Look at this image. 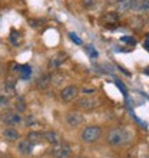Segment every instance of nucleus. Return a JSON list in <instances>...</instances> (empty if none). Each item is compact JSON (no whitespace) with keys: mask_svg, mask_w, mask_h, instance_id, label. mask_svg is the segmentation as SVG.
Here are the masks:
<instances>
[{"mask_svg":"<svg viewBox=\"0 0 149 158\" xmlns=\"http://www.w3.org/2000/svg\"><path fill=\"white\" fill-rule=\"evenodd\" d=\"M131 138H132V134L126 128H113L106 135V141L111 145H123L131 141Z\"/></svg>","mask_w":149,"mask_h":158,"instance_id":"1","label":"nucleus"},{"mask_svg":"<svg viewBox=\"0 0 149 158\" xmlns=\"http://www.w3.org/2000/svg\"><path fill=\"white\" fill-rule=\"evenodd\" d=\"M102 135V128L98 127V125H91V127H86V128L82 131V138L83 142H87V144H92V142L98 141Z\"/></svg>","mask_w":149,"mask_h":158,"instance_id":"2","label":"nucleus"},{"mask_svg":"<svg viewBox=\"0 0 149 158\" xmlns=\"http://www.w3.org/2000/svg\"><path fill=\"white\" fill-rule=\"evenodd\" d=\"M72 155V147L67 142H59L53 148L54 158H69Z\"/></svg>","mask_w":149,"mask_h":158,"instance_id":"3","label":"nucleus"},{"mask_svg":"<svg viewBox=\"0 0 149 158\" xmlns=\"http://www.w3.org/2000/svg\"><path fill=\"white\" fill-rule=\"evenodd\" d=\"M2 122L6 125H19L22 122V115L19 112H13V111H6L2 114Z\"/></svg>","mask_w":149,"mask_h":158,"instance_id":"4","label":"nucleus"},{"mask_svg":"<svg viewBox=\"0 0 149 158\" xmlns=\"http://www.w3.org/2000/svg\"><path fill=\"white\" fill-rule=\"evenodd\" d=\"M79 94V88L74 86V85H69V86L63 88L62 92H60V98H62L63 102H72V101L76 99V96Z\"/></svg>","mask_w":149,"mask_h":158,"instance_id":"5","label":"nucleus"},{"mask_svg":"<svg viewBox=\"0 0 149 158\" xmlns=\"http://www.w3.org/2000/svg\"><path fill=\"white\" fill-rule=\"evenodd\" d=\"M76 105H78L79 108L89 111V109L98 108V106L100 105V101L96 99V98H82V99L78 101V104H76Z\"/></svg>","mask_w":149,"mask_h":158,"instance_id":"6","label":"nucleus"},{"mask_svg":"<svg viewBox=\"0 0 149 158\" xmlns=\"http://www.w3.org/2000/svg\"><path fill=\"white\" fill-rule=\"evenodd\" d=\"M145 23H146V19L142 16V15H135V16H132L129 19V26L135 30L142 29V27L145 26Z\"/></svg>","mask_w":149,"mask_h":158,"instance_id":"7","label":"nucleus"},{"mask_svg":"<svg viewBox=\"0 0 149 158\" xmlns=\"http://www.w3.org/2000/svg\"><path fill=\"white\" fill-rule=\"evenodd\" d=\"M66 122L69 127H79L83 122V117L79 112H69L66 115Z\"/></svg>","mask_w":149,"mask_h":158,"instance_id":"8","label":"nucleus"},{"mask_svg":"<svg viewBox=\"0 0 149 158\" xmlns=\"http://www.w3.org/2000/svg\"><path fill=\"white\" fill-rule=\"evenodd\" d=\"M132 10L133 12H138L139 15L149 12V0H133Z\"/></svg>","mask_w":149,"mask_h":158,"instance_id":"9","label":"nucleus"},{"mask_svg":"<svg viewBox=\"0 0 149 158\" xmlns=\"http://www.w3.org/2000/svg\"><path fill=\"white\" fill-rule=\"evenodd\" d=\"M133 0H118L116 2V13H126L129 10H132Z\"/></svg>","mask_w":149,"mask_h":158,"instance_id":"10","label":"nucleus"},{"mask_svg":"<svg viewBox=\"0 0 149 158\" xmlns=\"http://www.w3.org/2000/svg\"><path fill=\"white\" fill-rule=\"evenodd\" d=\"M43 139L47 141L49 144H52V145H56L59 142H62L60 135L58 132H54V131H46V132H43Z\"/></svg>","mask_w":149,"mask_h":158,"instance_id":"11","label":"nucleus"},{"mask_svg":"<svg viewBox=\"0 0 149 158\" xmlns=\"http://www.w3.org/2000/svg\"><path fill=\"white\" fill-rule=\"evenodd\" d=\"M17 150H19V152H20V154H23V155H30L32 152H33V144H32V142H29L27 139H23V141L19 142Z\"/></svg>","mask_w":149,"mask_h":158,"instance_id":"12","label":"nucleus"},{"mask_svg":"<svg viewBox=\"0 0 149 158\" xmlns=\"http://www.w3.org/2000/svg\"><path fill=\"white\" fill-rule=\"evenodd\" d=\"M3 138L6 141L9 142H14V141H19V138H20V134L17 132L16 129L13 128H7L3 131Z\"/></svg>","mask_w":149,"mask_h":158,"instance_id":"13","label":"nucleus"},{"mask_svg":"<svg viewBox=\"0 0 149 158\" xmlns=\"http://www.w3.org/2000/svg\"><path fill=\"white\" fill-rule=\"evenodd\" d=\"M52 83V75L50 73H45L36 81V85L39 89H47Z\"/></svg>","mask_w":149,"mask_h":158,"instance_id":"14","label":"nucleus"},{"mask_svg":"<svg viewBox=\"0 0 149 158\" xmlns=\"http://www.w3.org/2000/svg\"><path fill=\"white\" fill-rule=\"evenodd\" d=\"M102 22L106 25H116L119 22V15L116 12H106L102 16Z\"/></svg>","mask_w":149,"mask_h":158,"instance_id":"15","label":"nucleus"},{"mask_svg":"<svg viewBox=\"0 0 149 158\" xmlns=\"http://www.w3.org/2000/svg\"><path fill=\"white\" fill-rule=\"evenodd\" d=\"M43 139V132H39V131H32V132L27 134V141L32 142V144H37Z\"/></svg>","mask_w":149,"mask_h":158,"instance_id":"16","label":"nucleus"},{"mask_svg":"<svg viewBox=\"0 0 149 158\" xmlns=\"http://www.w3.org/2000/svg\"><path fill=\"white\" fill-rule=\"evenodd\" d=\"M65 60H66V53H60L59 56H56V58H52V60L49 62V66L52 68V69L59 68L62 65V62H65Z\"/></svg>","mask_w":149,"mask_h":158,"instance_id":"17","label":"nucleus"},{"mask_svg":"<svg viewBox=\"0 0 149 158\" xmlns=\"http://www.w3.org/2000/svg\"><path fill=\"white\" fill-rule=\"evenodd\" d=\"M3 89L7 95H14V92H16V83H14V81L13 79H7L3 85Z\"/></svg>","mask_w":149,"mask_h":158,"instance_id":"18","label":"nucleus"},{"mask_svg":"<svg viewBox=\"0 0 149 158\" xmlns=\"http://www.w3.org/2000/svg\"><path fill=\"white\" fill-rule=\"evenodd\" d=\"M14 109H16V112H23V111H26V102L23 98H17L16 102H14Z\"/></svg>","mask_w":149,"mask_h":158,"instance_id":"19","label":"nucleus"},{"mask_svg":"<svg viewBox=\"0 0 149 158\" xmlns=\"http://www.w3.org/2000/svg\"><path fill=\"white\" fill-rule=\"evenodd\" d=\"M10 42H12L14 46L17 45H20V42H22V35L19 33V32H16V30L13 29L12 30V33H10Z\"/></svg>","mask_w":149,"mask_h":158,"instance_id":"20","label":"nucleus"},{"mask_svg":"<svg viewBox=\"0 0 149 158\" xmlns=\"http://www.w3.org/2000/svg\"><path fill=\"white\" fill-rule=\"evenodd\" d=\"M32 75V68L29 65H25V66H22V71H20V78L22 79H29V76Z\"/></svg>","mask_w":149,"mask_h":158,"instance_id":"21","label":"nucleus"},{"mask_svg":"<svg viewBox=\"0 0 149 158\" xmlns=\"http://www.w3.org/2000/svg\"><path fill=\"white\" fill-rule=\"evenodd\" d=\"M85 52H86V53H89V56H91L92 59L98 58V52L95 50V48H93V46H85Z\"/></svg>","mask_w":149,"mask_h":158,"instance_id":"22","label":"nucleus"},{"mask_svg":"<svg viewBox=\"0 0 149 158\" xmlns=\"http://www.w3.org/2000/svg\"><path fill=\"white\" fill-rule=\"evenodd\" d=\"M9 105V96L0 95V106H7Z\"/></svg>","mask_w":149,"mask_h":158,"instance_id":"23","label":"nucleus"},{"mask_svg":"<svg viewBox=\"0 0 149 158\" xmlns=\"http://www.w3.org/2000/svg\"><path fill=\"white\" fill-rule=\"evenodd\" d=\"M95 3H96V0H82L83 7H92Z\"/></svg>","mask_w":149,"mask_h":158,"instance_id":"24","label":"nucleus"},{"mask_svg":"<svg viewBox=\"0 0 149 158\" xmlns=\"http://www.w3.org/2000/svg\"><path fill=\"white\" fill-rule=\"evenodd\" d=\"M69 38H70L74 42V43H78V45H82V39L78 38V36H76L74 33H69Z\"/></svg>","mask_w":149,"mask_h":158,"instance_id":"25","label":"nucleus"},{"mask_svg":"<svg viewBox=\"0 0 149 158\" xmlns=\"http://www.w3.org/2000/svg\"><path fill=\"white\" fill-rule=\"evenodd\" d=\"M82 92L85 94V95H92V94H95L96 89H93V88H83Z\"/></svg>","mask_w":149,"mask_h":158,"instance_id":"26","label":"nucleus"},{"mask_svg":"<svg viewBox=\"0 0 149 158\" xmlns=\"http://www.w3.org/2000/svg\"><path fill=\"white\" fill-rule=\"evenodd\" d=\"M120 40H122V42H126V43H131V45H135V43H136V40H135V39H133V38H129V36H125V38H122Z\"/></svg>","mask_w":149,"mask_h":158,"instance_id":"27","label":"nucleus"},{"mask_svg":"<svg viewBox=\"0 0 149 158\" xmlns=\"http://www.w3.org/2000/svg\"><path fill=\"white\" fill-rule=\"evenodd\" d=\"M12 72L13 73H20V71H22V65H16V63H13L12 65Z\"/></svg>","mask_w":149,"mask_h":158,"instance_id":"28","label":"nucleus"},{"mask_svg":"<svg viewBox=\"0 0 149 158\" xmlns=\"http://www.w3.org/2000/svg\"><path fill=\"white\" fill-rule=\"evenodd\" d=\"M116 85H118V86H119L120 89H122V92H123V95L126 96V94H128V92H126V89H125V86H123V85H122V83H120V82H116Z\"/></svg>","mask_w":149,"mask_h":158,"instance_id":"29","label":"nucleus"},{"mask_svg":"<svg viewBox=\"0 0 149 158\" xmlns=\"http://www.w3.org/2000/svg\"><path fill=\"white\" fill-rule=\"evenodd\" d=\"M143 46H145L146 49H149V33L146 35V38H145V42H143Z\"/></svg>","mask_w":149,"mask_h":158,"instance_id":"30","label":"nucleus"},{"mask_svg":"<svg viewBox=\"0 0 149 158\" xmlns=\"http://www.w3.org/2000/svg\"><path fill=\"white\" fill-rule=\"evenodd\" d=\"M76 158H86V157H76Z\"/></svg>","mask_w":149,"mask_h":158,"instance_id":"31","label":"nucleus"},{"mask_svg":"<svg viewBox=\"0 0 149 158\" xmlns=\"http://www.w3.org/2000/svg\"><path fill=\"white\" fill-rule=\"evenodd\" d=\"M146 22H148V23H149V17H148V20H146Z\"/></svg>","mask_w":149,"mask_h":158,"instance_id":"32","label":"nucleus"}]
</instances>
